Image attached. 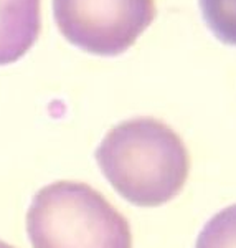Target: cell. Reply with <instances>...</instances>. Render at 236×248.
I'll list each match as a JSON object with an SVG mask.
<instances>
[{"label":"cell","mask_w":236,"mask_h":248,"mask_svg":"<svg viewBox=\"0 0 236 248\" xmlns=\"http://www.w3.org/2000/svg\"><path fill=\"white\" fill-rule=\"evenodd\" d=\"M103 174L127 202L159 207L183 189L190 155L182 138L155 118L114 126L96 151Z\"/></svg>","instance_id":"obj_1"},{"label":"cell","mask_w":236,"mask_h":248,"mask_svg":"<svg viewBox=\"0 0 236 248\" xmlns=\"http://www.w3.org/2000/svg\"><path fill=\"white\" fill-rule=\"evenodd\" d=\"M27 230L33 248H133L126 217L83 182L59 181L38 190Z\"/></svg>","instance_id":"obj_2"},{"label":"cell","mask_w":236,"mask_h":248,"mask_svg":"<svg viewBox=\"0 0 236 248\" xmlns=\"http://www.w3.org/2000/svg\"><path fill=\"white\" fill-rule=\"evenodd\" d=\"M53 14L71 45L98 57H118L154 22L155 0H53Z\"/></svg>","instance_id":"obj_3"},{"label":"cell","mask_w":236,"mask_h":248,"mask_svg":"<svg viewBox=\"0 0 236 248\" xmlns=\"http://www.w3.org/2000/svg\"><path fill=\"white\" fill-rule=\"evenodd\" d=\"M42 0H0V66L18 62L42 31Z\"/></svg>","instance_id":"obj_4"},{"label":"cell","mask_w":236,"mask_h":248,"mask_svg":"<svg viewBox=\"0 0 236 248\" xmlns=\"http://www.w3.org/2000/svg\"><path fill=\"white\" fill-rule=\"evenodd\" d=\"M200 9L215 37L236 46V0H200Z\"/></svg>","instance_id":"obj_5"},{"label":"cell","mask_w":236,"mask_h":248,"mask_svg":"<svg viewBox=\"0 0 236 248\" xmlns=\"http://www.w3.org/2000/svg\"><path fill=\"white\" fill-rule=\"evenodd\" d=\"M195 248H236V203L208 220Z\"/></svg>","instance_id":"obj_6"},{"label":"cell","mask_w":236,"mask_h":248,"mask_svg":"<svg viewBox=\"0 0 236 248\" xmlns=\"http://www.w3.org/2000/svg\"><path fill=\"white\" fill-rule=\"evenodd\" d=\"M0 248H15V247H12V245H9V243H5V242L0 240Z\"/></svg>","instance_id":"obj_7"}]
</instances>
